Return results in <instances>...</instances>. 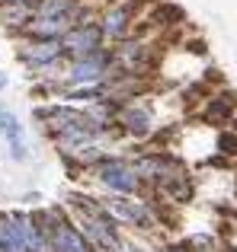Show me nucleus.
Returning a JSON list of instances; mask_svg holds the SVG:
<instances>
[{
    "label": "nucleus",
    "instance_id": "obj_1",
    "mask_svg": "<svg viewBox=\"0 0 237 252\" xmlns=\"http://www.w3.org/2000/svg\"><path fill=\"white\" fill-rule=\"evenodd\" d=\"M68 217L74 220V227L80 230L83 240H87L96 252H122L125 249L122 227H118V220L106 211V204H103L100 198L71 195Z\"/></svg>",
    "mask_w": 237,
    "mask_h": 252
},
{
    "label": "nucleus",
    "instance_id": "obj_2",
    "mask_svg": "<svg viewBox=\"0 0 237 252\" xmlns=\"http://www.w3.org/2000/svg\"><path fill=\"white\" fill-rule=\"evenodd\" d=\"M109 48H113V67L118 74L151 80V74L160 67V51H157V45H151L144 32H135V35L122 38L118 45H109Z\"/></svg>",
    "mask_w": 237,
    "mask_h": 252
},
{
    "label": "nucleus",
    "instance_id": "obj_3",
    "mask_svg": "<svg viewBox=\"0 0 237 252\" xmlns=\"http://www.w3.org/2000/svg\"><path fill=\"white\" fill-rule=\"evenodd\" d=\"M90 176L96 179V185L106 189V195H128V198H148V189H144L141 176L135 172L128 157H118V154H106Z\"/></svg>",
    "mask_w": 237,
    "mask_h": 252
},
{
    "label": "nucleus",
    "instance_id": "obj_4",
    "mask_svg": "<svg viewBox=\"0 0 237 252\" xmlns=\"http://www.w3.org/2000/svg\"><path fill=\"white\" fill-rule=\"evenodd\" d=\"M106 211L118 220V227H131L135 233H154L160 227V208L151 198H128V195H106L100 198Z\"/></svg>",
    "mask_w": 237,
    "mask_h": 252
},
{
    "label": "nucleus",
    "instance_id": "obj_5",
    "mask_svg": "<svg viewBox=\"0 0 237 252\" xmlns=\"http://www.w3.org/2000/svg\"><path fill=\"white\" fill-rule=\"evenodd\" d=\"M116 131H118V137H128V141H138V144L151 141V137L160 131L154 102H151L148 93L118 105V112H116Z\"/></svg>",
    "mask_w": 237,
    "mask_h": 252
},
{
    "label": "nucleus",
    "instance_id": "obj_6",
    "mask_svg": "<svg viewBox=\"0 0 237 252\" xmlns=\"http://www.w3.org/2000/svg\"><path fill=\"white\" fill-rule=\"evenodd\" d=\"M113 74V48H100L96 55L80 58V61H68L61 74V90H74V86H100Z\"/></svg>",
    "mask_w": 237,
    "mask_h": 252
},
{
    "label": "nucleus",
    "instance_id": "obj_7",
    "mask_svg": "<svg viewBox=\"0 0 237 252\" xmlns=\"http://www.w3.org/2000/svg\"><path fill=\"white\" fill-rule=\"evenodd\" d=\"M61 45H64V58H68V61H80V58H90L100 48H106L103 32H100V16H90V19H83V23L71 26V29L64 32Z\"/></svg>",
    "mask_w": 237,
    "mask_h": 252
},
{
    "label": "nucleus",
    "instance_id": "obj_8",
    "mask_svg": "<svg viewBox=\"0 0 237 252\" xmlns=\"http://www.w3.org/2000/svg\"><path fill=\"white\" fill-rule=\"evenodd\" d=\"M45 220H48V233H51L55 252H96L83 240L80 230L74 227V220L68 217L64 208H45Z\"/></svg>",
    "mask_w": 237,
    "mask_h": 252
},
{
    "label": "nucleus",
    "instance_id": "obj_9",
    "mask_svg": "<svg viewBox=\"0 0 237 252\" xmlns=\"http://www.w3.org/2000/svg\"><path fill=\"white\" fill-rule=\"evenodd\" d=\"M135 3L122 0V3H113L100 13V32H103V42L106 45H118L122 38L135 35Z\"/></svg>",
    "mask_w": 237,
    "mask_h": 252
},
{
    "label": "nucleus",
    "instance_id": "obj_10",
    "mask_svg": "<svg viewBox=\"0 0 237 252\" xmlns=\"http://www.w3.org/2000/svg\"><path fill=\"white\" fill-rule=\"evenodd\" d=\"M74 23L68 19H48V16H32V23L26 26L19 35L23 38H64V32L71 29Z\"/></svg>",
    "mask_w": 237,
    "mask_h": 252
},
{
    "label": "nucleus",
    "instance_id": "obj_11",
    "mask_svg": "<svg viewBox=\"0 0 237 252\" xmlns=\"http://www.w3.org/2000/svg\"><path fill=\"white\" fill-rule=\"evenodd\" d=\"M32 16V3H0V26H6L10 32H23Z\"/></svg>",
    "mask_w": 237,
    "mask_h": 252
},
{
    "label": "nucleus",
    "instance_id": "obj_12",
    "mask_svg": "<svg viewBox=\"0 0 237 252\" xmlns=\"http://www.w3.org/2000/svg\"><path fill=\"white\" fill-rule=\"evenodd\" d=\"M212 102H208V109H205V118L212 125H225V122H231L234 118V99L231 96H208Z\"/></svg>",
    "mask_w": 237,
    "mask_h": 252
},
{
    "label": "nucleus",
    "instance_id": "obj_13",
    "mask_svg": "<svg viewBox=\"0 0 237 252\" xmlns=\"http://www.w3.org/2000/svg\"><path fill=\"white\" fill-rule=\"evenodd\" d=\"M0 137H3L6 144H13V141H26L19 118L13 115V112H6V109H0Z\"/></svg>",
    "mask_w": 237,
    "mask_h": 252
},
{
    "label": "nucleus",
    "instance_id": "obj_14",
    "mask_svg": "<svg viewBox=\"0 0 237 252\" xmlns=\"http://www.w3.org/2000/svg\"><path fill=\"white\" fill-rule=\"evenodd\" d=\"M215 150L221 157H237V131H221L215 137Z\"/></svg>",
    "mask_w": 237,
    "mask_h": 252
},
{
    "label": "nucleus",
    "instance_id": "obj_15",
    "mask_svg": "<svg viewBox=\"0 0 237 252\" xmlns=\"http://www.w3.org/2000/svg\"><path fill=\"white\" fill-rule=\"evenodd\" d=\"M122 252H151L148 246H144V243H138V240H128V236H125V249Z\"/></svg>",
    "mask_w": 237,
    "mask_h": 252
},
{
    "label": "nucleus",
    "instance_id": "obj_16",
    "mask_svg": "<svg viewBox=\"0 0 237 252\" xmlns=\"http://www.w3.org/2000/svg\"><path fill=\"white\" fill-rule=\"evenodd\" d=\"M163 252H193V249H189L186 240H180V243H167V246H163Z\"/></svg>",
    "mask_w": 237,
    "mask_h": 252
},
{
    "label": "nucleus",
    "instance_id": "obj_17",
    "mask_svg": "<svg viewBox=\"0 0 237 252\" xmlns=\"http://www.w3.org/2000/svg\"><path fill=\"white\" fill-rule=\"evenodd\" d=\"M6 83H10V80H6V74H3V70H0V93L6 90Z\"/></svg>",
    "mask_w": 237,
    "mask_h": 252
},
{
    "label": "nucleus",
    "instance_id": "obj_18",
    "mask_svg": "<svg viewBox=\"0 0 237 252\" xmlns=\"http://www.w3.org/2000/svg\"><path fill=\"white\" fill-rule=\"evenodd\" d=\"M0 3H32V0H0Z\"/></svg>",
    "mask_w": 237,
    "mask_h": 252
},
{
    "label": "nucleus",
    "instance_id": "obj_19",
    "mask_svg": "<svg viewBox=\"0 0 237 252\" xmlns=\"http://www.w3.org/2000/svg\"><path fill=\"white\" fill-rule=\"evenodd\" d=\"M0 109H3V105H0Z\"/></svg>",
    "mask_w": 237,
    "mask_h": 252
}]
</instances>
